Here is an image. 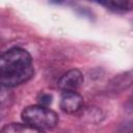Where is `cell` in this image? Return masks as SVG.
Returning a JSON list of instances; mask_svg holds the SVG:
<instances>
[{"mask_svg":"<svg viewBox=\"0 0 133 133\" xmlns=\"http://www.w3.org/2000/svg\"><path fill=\"white\" fill-rule=\"evenodd\" d=\"M1 133H44L43 130L34 128L27 124L10 123L2 127Z\"/></svg>","mask_w":133,"mask_h":133,"instance_id":"obj_7","label":"cell"},{"mask_svg":"<svg viewBox=\"0 0 133 133\" xmlns=\"http://www.w3.org/2000/svg\"><path fill=\"white\" fill-rule=\"evenodd\" d=\"M84 81L82 73L77 69H72L64 73L58 80V87L64 91H76Z\"/></svg>","mask_w":133,"mask_h":133,"instance_id":"obj_3","label":"cell"},{"mask_svg":"<svg viewBox=\"0 0 133 133\" xmlns=\"http://www.w3.org/2000/svg\"><path fill=\"white\" fill-rule=\"evenodd\" d=\"M37 100H38V105L48 107V105L52 102V96L49 95V94H42L37 98Z\"/></svg>","mask_w":133,"mask_h":133,"instance_id":"obj_9","label":"cell"},{"mask_svg":"<svg viewBox=\"0 0 133 133\" xmlns=\"http://www.w3.org/2000/svg\"><path fill=\"white\" fill-rule=\"evenodd\" d=\"M118 133H133V119H130L123 124L118 128Z\"/></svg>","mask_w":133,"mask_h":133,"instance_id":"obj_8","label":"cell"},{"mask_svg":"<svg viewBox=\"0 0 133 133\" xmlns=\"http://www.w3.org/2000/svg\"><path fill=\"white\" fill-rule=\"evenodd\" d=\"M100 5L104 6L110 11L117 14H126L133 10V1L127 0H107L98 2Z\"/></svg>","mask_w":133,"mask_h":133,"instance_id":"obj_6","label":"cell"},{"mask_svg":"<svg viewBox=\"0 0 133 133\" xmlns=\"http://www.w3.org/2000/svg\"><path fill=\"white\" fill-rule=\"evenodd\" d=\"M34 74L30 53L19 47L5 51L0 58V81L3 87H15L27 82Z\"/></svg>","mask_w":133,"mask_h":133,"instance_id":"obj_1","label":"cell"},{"mask_svg":"<svg viewBox=\"0 0 133 133\" xmlns=\"http://www.w3.org/2000/svg\"><path fill=\"white\" fill-rule=\"evenodd\" d=\"M83 97L77 91H64L60 99V108L66 113H75L83 107Z\"/></svg>","mask_w":133,"mask_h":133,"instance_id":"obj_4","label":"cell"},{"mask_svg":"<svg viewBox=\"0 0 133 133\" xmlns=\"http://www.w3.org/2000/svg\"><path fill=\"white\" fill-rule=\"evenodd\" d=\"M23 123L39 130L52 129L58 124V115L52 109L42 105H31L23 109L21 113Z\"/></svg>","mask_w":133,"mask_h":133,"instance_id":"obj_2","label":"cell"},{"mask_svg":"<svg viewBox=\"0 0 133 133\" xmlns=\"http://www.w3.org/2000/svg\"><path fill=\"white\" fill-rule=\"evenodd\" d=\"M124 109L128 113H133V92L128 97L127 101L124 104Z\"/></svg>","mask_w":133,"mask_h":133,"instance_id":"obj_10","label":"cell"},{"mask_svg":"<svg viewBox=\"0 0 133 133\" xmlns=\"http://www.w3.org/2000/svg\"><path fill=\"white\" fill-rule=\"evenodd\" d=\"M133 84V70L114 76L107 84V89L111 92H121Z\"/></svg>","mask_w":133,"mask_h":133,"instance_id":"obj_5","label":"cell"}]
</instances>
